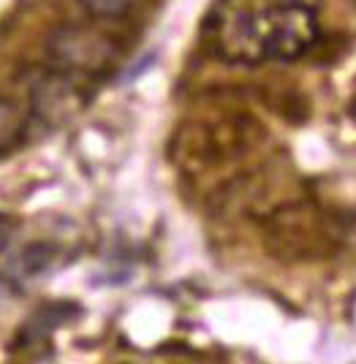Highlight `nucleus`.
Returning a JSON list of instances; mask_svg holds the SVG:
<instances>
[{
	"instance_id": "nucleus-1",
	"label": "nucleus",
	"mask_w": 356,
	"mask_h": 364,
	"mask_svg": "<svg viewBox=\"0 0 356 364\" xmlns=\"http://www.w3.org/2000/svg\"><path fill=\"white\" fill-rule=\"evenodd\" d=\"M318 38V16L305 0H212L202 44L226 65L291 63Z\"/></svg>"
},
{
	"instance_id": "nucleus-2",
	"label": "nucleus",
	"mask_w": 356,
	"mask_h": 364,
	"mask_svg": "<svg viewBox=\"0 0 356 364\" xmlns=\"http://www.w3.org/2000/svg\"><path fill=\"white\" fill-rule=\"evenodd\" d=\"M77 107V90L68 79L63 76H44L33 85L31 92V120H47L58 122L71 114V109Z\"/></svg>"
},
{
	"instance_id": "nucleus-3",
	"label": "nucleus",
	"mask_w": 356,
	"mask_h": 364,
	"mask_svg": "<svg viewBox=\"0 0 356 364\" xmlns=\"http://www.w3.org/2000/svg\"><path fill=\"white\" fill-rule=\"evenodd\" d=\"M31 122V114H25L16 101L0 95V155L16 150L25 141Z\"/></svg>"
},
{
	"instance_id": "nucleus-4",
	"label": "nucleus",
	"mask_w": 356,
	"mask_h": 364,
	"mask_svg": "<svg viewBox=\"0 0 356 364\" xmlns=\"http://www.w3.org/2000/svg\"><path fill=\"white\" fill-rule=\"evenodd\" d=\"M82 6L93 16L101 19H117V16L128 14V9L134 6V0H82Z\"/></svg>"
},
{
	"instance_id": "nucleus-5",
	"label": "nucleus",
	"mask_w": 356,
	"mask_h": 364,
	"mask_svg": "<svg viewBox=\"0 0 356 364\" xmlns=\"http://www.w3.org/2000/svg\"><path fill=\"white\" fill-rule=\"evenodd\" d=\"M354 112H356V95H354Z\"/></svg>"
}]
</instances>
